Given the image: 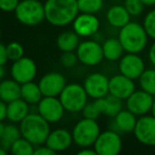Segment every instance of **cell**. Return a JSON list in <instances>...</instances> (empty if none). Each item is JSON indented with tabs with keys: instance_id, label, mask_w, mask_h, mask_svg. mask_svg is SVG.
I'll return each instance as SVG.
<instances>
[{
	"instance_id": "cell-12",
	"label": "cell",
	"mask_w": 155,
	"mask_h": 155,
	"mask_svg": "<svg viewBox=\"0 0 155 155\" xmlns=\"http://www.w3.org/2000/svg\"><path fill=\"white\" fill-rule=\"evenodd\" d=\"M110 79L101 72L91 73L85 78L83 86L87 96L91 99H99L108 95Z\"/></svg>"
},
{
	"instance_id": "cell-25",
	"label": "cell",
	"mask_w": 155,
	"mask_h": 155,
	"mask_svg": "<svg viewBox=\"0 0 155 155\" xmlns=\"http://www.w3.org/2000/svg\"><path fill=\"white\" fill-rule=\"evenodd\" d=\"M43 94L39 88L38 84L34 83L33 81L28 83L21 84V88H20V98L22 100L29 103L30 105H35L37 104L41 99L43 98Z\"/></svg>"
},
{
	"instance_id": "cell-16",
	"label": "cell",
	"mask_w": 155,
	"mask_h": 155,
	"mask_svg": "<svg viewBox=\"0 0 155 155\" xmlns=\"http://www.w3.org/2000/svg\"><path fill=\"white\" fill-rule=\"evenodd\" d=\"M73 31L80 37H91L98 32L100 20L95 14L81 13L72 21Z\"/></svg>"
},
{
	"instance_id": "cell-19",
	"label": "cell",
	"mask_w": 155,
	"mask_h": 155,
	"mask_svg": "<svg viewBox=\"0 0 155 155\" xmlns=\"http://www.w3.org/2000/svg\"><path fill=\"white\" fill-rule=\"evenodd\" d=\"M30 104L21 98L7 103V119L12 123H20L30 114Z\"/></svg>"
},
{
	"instance_id": "cell-26",
	"label": "cell",
	"mask_w": 155,
	"mask_h": 155,
	"mask_svg": "<svg viewBox=\"0 0 155 155\" xmlns=\"http://www.w3.org/2000/svg\"><path fill=\"white\" fill-rule=\"evenodd\" d=\"M79 35L74 31H64L58 36L56 45L62 52L75 51L80 44Z\"/></svg>"
},
{
	"instance_id": "cell-8",
	"label": "cell",
	"mask_w": 155,
	"mask_h": 155,
	"mask_svg": "<svg viewBox=\"0 0 155 155\" xmlns=\"http://www.w3.org/2000/svg\"><path fill=\"white\" fill-rule=\"evenodd\" d=\"M75 53L79 62L85 66H97L104 58L102 45L95 41H84L80 43Z\"/></svg>"
},
{
	"instance_id": "cell-10",
	"label": "cell",
	"mask_w": 155,
	"mask_h": 155,
	"mask_svg": "<svg viewBox=\"0 0 155 155\" xmlns=\"http://www.w3.org/2000/svg\"><path fill=\"white\" fill-rule=\"evenodd\" d=\"M37 74V66L31 58L22 56L19 60L13 62L11 67L12 79L19 84L31 82Z\"/></svg>"
},
{
	"instance_id": "cell-13",
	"label": "cell",
	"mask_w": 155,
	"mask_h": 155,
	"mask_svg": "<svg viewBox=\"0 0 155 155\" xmlns=\"http://www.w3.org/2000/svg\"><path fill=\"white\" fill-rule=\"evenodd\" d=\"M66 85L64 75L54 71L46 73L38 82V86L44 97H58Z\"/></svg>"
},
{
	"instance_id": "cell-33",
	"label": "cell",
	"mask_w": 155,
	"mask_h": 155,
	"mask_svg": "<svg viewBox=\"0 0 155 155\" xmlns=\"http://www.w3.org/2000/svg\"><path fill=\"white\" fill-rule=\"evenodd\" d=\"M124 8L131 16H139L143 12L144 5L140 0H124Z\"/></svg>"
},
{
	"instance_id": "cell-1",
	"label": "cell",
	"mask_w": 155,
	"mask_h": 155,
	"mask_svg": "<svg viewBox=\"0 0 155 155\" xmlns=\"http://www.w3.org/2000/svg\"><path fill=\"white\" fill-rule=\"evenodd\" d=\"M45 18L54 27H65L71 24L80 13L78 0H46Z\"/></svg>"
},
{
	"instance_id": "cell-42",
	"label": "cell",
	"mask_w": 155,
	"mask_h": 155,
	"mask_svg": "<svg viewBox=\"0 0 155 155\" xmlns=\"http://www.w3.org/2000/svg\"><path fill=\"white\" fill-rule=\"evenodd\" d=\"M5 73H7V70H5V65H0V81L5 79Z\"/></svg>"
},
{
	"instance_id": "cell-31",
	"label": "cell",
	"mask_w": 155,
	"mask_h": 155,
	"mask_svg": "<svg viewBox=\"0 0 155 155\" xmlns=\"http://www.w3.org/2000/svg\"><path fill=\"white\" fill-rule=\"evenodd\" d=\"M5 48H7V55L9 61L15 62L20 58L25 56V49L20 43L11 41L8 45H5Z\"/></svg>"
},
{
	"instance_id": "cell-44",
	"label": "cell",
	"mask_w": 155,
	"mask_h": 155,
	"mask_svg": "<svg viewBox=\"0 0 155 155\" xmlns=\"http://www.w3.org/2000/svg\"><path fill=\"white\" fill-rule=\"evenodd\" d=\"M5 124L2 122V121H0V137H1L3 131H5Z\"/></svg>"
},
{
	"instance_id": "cell-38",
	"label": "cell",
	"mask_w": 155,
	"mask_h": 155,
	"mask_svg": "<svg viewBox=\"0 0 155 155\" xmlns=\"http://www.w3.org/2000/svg\"><path fill=\"white\" fill-rule=\"evenodd\" d=\"M8 62V55H7V48L5 45L0 43V65H5Z\"/></svg>"
},
{
	"instance_id": "cell-39",
	"label": "cell",
	"mask_w": 155,
	"mask_h": 155,
	"mask_svg": "<svg viewBox=\"0 0 155 155\" xmlns=\"http://www.w3.org/2000/svg\"><path fill=\"white\" fill-rule=\"evenodd\" d=\"M7 119V103L0 99V121Z\"/></svg>"
},
{
	"instance_id": "cell-17",
	"label": "cell",
	"mask_w": 155,
	"mask_h": 155,
	"mask_svg": "<svg viewBox=\"0 0 155 155\" xmlns=\"http://www.w3.org/2000/svg\"><path fill=\"white\" fill-rule=\"evenodd\" d=\"M135 91L134 80L121 74V73L114 75L110 79L108 94L119 98V99L127 100Z\"/></svg>"
},
{
	"instance_id": "cell-24",
	"label": "cell",
	"mask_w": 155,
	"mask_h": 155,
	"mask_svg": "<svg viewBox=\"0 0 155 155\" xmlns=\"http://www.w3.org/2000/svg\"><path fill=\"white\" fill-rule=\"evenodd\" d=\"M102 51H103L104 58L110 62L119 61L122 58L123 52H125L120 41L115 37H110L102 44Z\"/></svg>"
},
{
	"instance_id": "cell-46",
	"label": "cell",
	"mask_w": 155,
	"mask_h": 155,
	"mask_svg": "<svg viewBox=\"0 0 155 155\" xmlns=\"http://www.w3.org/2000/svg\"><path fill=\"white\" fill-rule=\"evenodd\" d=\"M8 153L7 150H5V149L2 148V147L0 146V155H5Z\"/></svg>"
},
{
	"instance_id": "cell-21",
	"label": "cell",
	"mask_w": 155,
	"mask_h": 155,
	"mask_svg": "<svg viewBox=\"0 0 155 155\" xmlns=\"http://www.w3.org/2000/svg\"><path fill=\"white\" fill-rule=\"evenodd\" d=\"M137 122V116L129 110H121L114 117L115 131L120 133H133Z\"/></svg>"
},
{
	"instance_id": "cell-14",
	"label": "cell",
	"mask_w": 155,
	"mask_h": 155,
	"mask_svg": "<svg viewBox=\"0 0 155 155\" xmlns=\"http://www.w3.org/2000/svg\"><path fill=\"white\" fill-rule=\"evenodd\" d=\"M154 97L152 95L142 89L135 91L127 99V108L137 117H140L151 112Z\"/></svg>"
},
{
	"instance_id": "cell-34",
	"label": "cell",
	"mask_w": 155,
	"mask_h": 155,
	"mask_svg": "<svg viewBox=\"0 0 155 155\" xmlns=\"http://www.w3.org/2000/svg\"><path fill=\"white\" fill-rule=\"evenodd\" d=\"M81 112H82L83 118L95 119V120H97V119L100 117V115H101L100 110H98L97 105H96L95 101L85 104V106L83 107V110H81Z\"/></svg>"
},
{
	"instance_id": "cell-7",
	"label": "cell",
	"mask_w": 155,
	"mask_h": 155,
	"mask_svg": "<svg viewBox=\"0 0 155 155\" xmlns=\"http://www.w3.org/2000/svg\"><path fill=\"white\" fill-rule=\"evenodd\" d=\"M94 149L98 155H118L122 150V139L117 131L107 130L100 133Z\"/></svg>"
},
{
	"instance_id": "cell-43",
	"label": "cell",
	"mask_w": 155,
	"mask_h": 155,
	"mask_svg": "<svg viewBox=\"0 0 155 155\" xmlns=\"http://www.w3.org/2000/svg\"><path fill=\"white\" fill-rule=\"evenodd\" d=\"M144 5V7H153L155 5V0H140Z\"/></svg>"
},
{
	"instance_id": "cell-22",
	"label": "cell",
	"mask_w": 155,
	"mask_h": 155,
	"mask_svg": "<svg viewBox=\"0 0 155 155\" xmlns=\"http://www.w3.org/2000/svg\"><path fill=\"white\" fill-rule=\"evenodd\" d=\"M106 20L112 27L117 29L122 28L123 26L131 21V15L127 11L124 5H116L110 7L106 12Z\"/></svg>"
},
{
	"instance_id": "cell-20",
	"label": "cell",
	"mask_w": 155,
	"mask_h": 155,
	"mask_svg": "<svg viewBox=\"0 0 155 155\" xmlns=\"http://www.w3.org/2000/svg\"><path fill=\"white\" fill-rule=\"evenodd\" d=\"M94 101H95L96 105H97L98 110H100L101 115H105L107 117L114 118L122 110V100L110 95V94L106 95L103 98L95 99Z\"/></svg>"
},
{
	"instance_id": "cell-23",
	"label": "cell",
	"mask_w": 155,
	"mask_h": 155,
	"mask_svg": "<svg viewBox=\"0 0 155 155\" xmlns=\"http://www.w3.org/2000/svg\"><path fill=\"white\" fill-rule=\"evenodd\" d=\"M21 84L14 79H3L0 81V99L5 103L14 101L20 98Z\"/></svg>"
},
{
	"instance_id": "cell-28",
	"label": "cell",
	"mask_w": 155,
	"mask_h": 155,
	"mask_svg": "<svg viewBox=\"0 0 155 155\" xmlns=\"http://www.w3.org/2000/svg\"><path fill=\"white\" fill-rule=\"evenodd\" d=\"M138 80L140 89L155 97V69H144Z\"/></svg>"
},
{
	"instance_id": "cell-11",
	"label": "cell",
	"mask_w": 155,
	"mask_h": 155,
	"mask_svg": "<svg viewBox=\"0 0 155 155\" xmlns=\"http://www.w3.org/2000/svg\"><path fill=\"white\" fill-rule=\"evenodd\" d=\"M134 136L140 142L148 147H155V117L143 115L137 119Z\"/></svg>"
},
{
	"instance_id": "cell-41",
	"label": "cell",
	"mask_w": 155,
	"mask_h": 155,
	"mask_svg": "<svg viewBox=\"0 0 155 155\" xmlns=\"http://www.w3.org/2000/svg\"><path fill=\"white\" fill-rule=\"evenodd\" d=\"M149 61L151 62V64L153 66H155V41L151 45L150 49H149Z\"/></svg>"
},
{
	"instance_id": "cell-37",
	"label": "cell",
	"mask_w": 155,
	"mask_h": 155,
	"mask_svg": "<svg viewBox=\"0 0 155 155\" xmlns=\"http://www.w3.org/2000/svg\"><path fill=\"white\" fill-rule=\"evenodd\" d=\"M54 154H55V152L53 150H51L49 147H47L46 144L45 146L41 144V146L35 147L34 154L33 155H54Z\"/></svg>"
},
{
	"instance_id": "cell-4",
	"label": "cell",
	"mask_w": 155,
	"mask_h": 155,
	"mask_svg": "<svg viewBox=\"0 0 155 155\" xmlns=\"http://www.w3.org/2000/svg\"><path fill=\"white\" fill-rule=\"evenodd\" d=\"M15 16L25 26H37L45 20V7L39 0H20L15 11Z\"/></svg>"
},
{
	"instance_id": "cell-35",
	"label": "cell",
	"mask_w": 155,
	"mask_h": 155,
	"mask_svg": "<svg viewBox=\"0 0 155 155\" xmlns=\"http://www.w3.org/2000/svg\"><path fill=\"white\" fill-rule=\"evenodd\" d=\"M61 64L63 65L66 68H70V67H73L78 62V56L77 53L74 51H67V52H63V54L61 55Z\"/></svg>"
},
{
	"instance_id": "cell-15",
	"label": "cell",
	"mask_w": 155,
	"mask_h": 155,
	"mask_svg": "<svg viewBox=\"0 0 155 155\" xmlns=\"http://www.w3.org/2000/svg\"><path fill=\"white\" fill-rule=\"evenodd\" d=\"M146 69L144 62L138 53H127L119 60V71L121 74L137 80Z\"/></svg>"
},
{
	"instance_id": "cell-32",
	"label": "cell",
	"mask_w": 155,
	"mask_h": 155,
	"mask_svg": "<svg viewBox=\"0 0 155 155\" xmlns=\"http://www.w3.org/2000/svg\"><path fill=\"white\" fill-rule=\"evenodd\" d=\"M142 26H143L148 36L155 41V9L151 10V11L144 16Z\"/></svg>"
},
{
	"instance_id": "cell-47",
	"label": "cell",
	"mask_w": 155,
	"mask_h": 155,
	"mask_svg": "<svg viewBox=\"0 0 155 155\" xmlns=\"http://www.w3.org/2000/svg\"><path fill=\"white\" fill-rule=\"evenodd\" d=\"M0 38H1V29H0Z\"/></svg>"
},
{
	"instance_id": "cell-6",
	"label": "cell",
	"mask_w": 155,
	"mask_h": 155,
	"mask_svg": "<svg viewBox=\"0 0 155 155\" xmlns=\"http://www.w3.org/2000/svg\"><path fill=\"white\" fill-rule=\"evenodd\" d=\"M58 98L65 110L69 113H79L87 103L88 96L83 85L78 83H70L64 87Z\"/></svg>"
},
{
	"instance_id": "cell-18",
	"label": "cell",
	"mask_w": 155,
	"mask_h": 155,
	"mask_svg": "<svg viewBox=\"0 0 155 155\" xmlns=\"http://www.w3.org/2000/svg\"><path fill=\"white\" fill-rule=\"evenodd\" d=\"M73 139L72 134L65 129H56L49 133L45 144L55 153L63 152L71 146Z\"/></svg>"
},
{
	"instance_id": "cell-29",
	"label": "cell",
	"mask_w": 155,
	"mask_h": 155,
	"mask_svg": "<svg viewBox=\"0 0 155 155\" xmlns=\"http://www.w3.org/2000/svg\"><path fill=\"white\" fill-rule=\"evenodd\" d=\"M35 146L25 137H19L12 144L10 152L14 155H33Z\"/></svg>"
},
{
	"instance_id": "cell-9",
	"label": "cell",
	"mask_w": 155,
	"mask_h": 155,
	"mask_svg": "<svg viewBox=\"0 0 155 155\" xmlns=\"http://www.w3.org/2000/svg\"><path fill=\"white\" fill-rule=\"evenodd\" d=\"M36 105L37 113L50 124L58 122L64 116L65 108L58 97H43Z\"/></svg>"
},
{
	"instance_id": "cell-27",
	"label": "cell",
	"mask_w": 155,
	"mask_h": 155,
	"mask_svg": "<svg viewBox=\"0 0 155 155\" xmlns=\"http://www.w3.org/2000/svg\"><path fill=\"white\" fill-rule=\"evenodd\" d=\"M19 137H21L19 127H17V125H15V123L12 122L11 124H5V131H3L2 135L0 137V146L9 152L12 144Z\"/></svg>"
},
{
	"instance_id": "cell-45",
	"label": "cell",
	"mask_w": 155,
	"mask_h": 155,
	"mask_svg": "<svg viewBox=\"0 0 155 155\" xmlns=\"http://www.w3.org/2000/svg\"><path fill=\"white\" fill-rule=\"evenodd\" d=\"M151 115L155 117V99H154V102H153V105H152V108H151Z\"/></svg>"
},
{
	"instance_id": "cell-5",
	"label": "cell",
	"mask_w": 155,
	"mask_h": 155,
	"mask_svg": "<svg viewBox=\"0 0 155 155\" xmlns=\"http://www.w3.org/2000/svg\"><path fill=\"white\" fill-rule=\"evenodd\" d=\"M100 133L101 130L97 120L88 118H83L78 121L71 132L73 142L81 148L94 146Z\"/></svg>"
},
{
	"instance_id": "cell-2",
	"label": "cell",
	"mask_w": 155,
	"mask_h": 155,
	"mask_svg": "<svg viewBox=\"0 0 155 155\" xmlns=\"http://www.w3.org/2000/svg\"><path fill=\"white\" fill-rule=\"evenodd\" d=\"M118 39L127 53H140L148 45L149 36L142 25L130 21L120 28Z\"/></svg>"
},
{
	"instance_id": "cell-3",
	"label": "cell",
	"mask_w": 155,
	"mask_h": 155,
	"mask_svg": "<svg viewBox=\"0 0 155 155\" xmlns=\"http://www.w3.org/2000/svg\"><path fill=\"white\" fill-rule=\"evenodd\" d=\"M21 136L32 142L35 147L45 144L49 135L50 123L43 118L38 113H30L19 123Z\"/></svg>"
},
{
	"instance_id": "cell-40",
	"label": "cell",
	"mask_w": 155,
	"mask_h": 155,
	"mask_svg": "<svg viewBox=\"0 0 155 155\" xmlns=\"http://www.w3.org/2000/svg\"><path fill=\"white\" fill-rule=\"evenodd\" d=\"M78 154L79 155H98L97 152H96V150L91 148V147H85V148H82V150L79 151Z\"/></svg>"
},
{
	"instance_id": "cell-30",
	"label": "cell",
	"mask_w": 155,
	"mask_h": 155,
	"mask_svg": "<svg viewBox=\"0 0 155 155\" xmlns=\"http://www.w3.org/2000/svg\"><path fill=\"white\" fill-rule=\"evenodd\" d=\"M103 8V0H78V9L80 13L96 14Z\"/></svg>"
},
{
	"instance_id": "cell-36",
	"label": "cell",
	"mask_w": 155,
	"mask_h": 155,
	"mask_svg": "<svg viewBox=\"0 0 155 155\" xmlns=\"http://www.w3.org/2000/svg\"><path fill=\"white\" fill-rule=\"evenodd\" d=\"M20 0H0V10L5 13L14 12Z\"/></svg>"
}]
</instances>
